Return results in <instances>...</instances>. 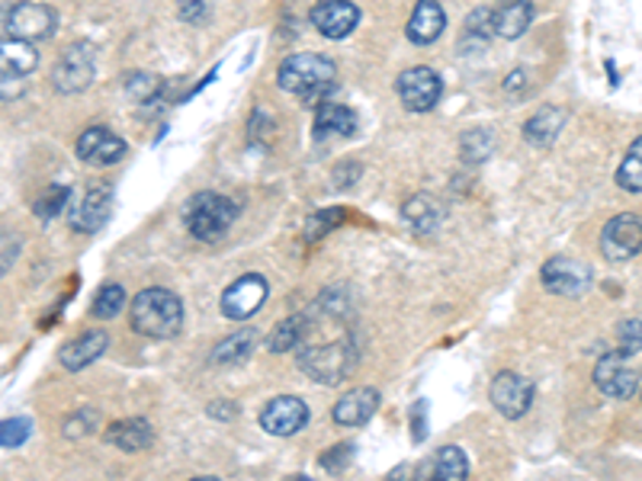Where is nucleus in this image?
I'll list each match as a JSON object with an SVG mask.
<instances>
[{
	"label": "nucleus",
	"mask_w": 642,
	"mask_h": 481,
	"mask_svg": "<svg viewBox=\"0 0 642 481\" xmlns=\"http://www.w3.org/2000/svg\"><path fill=\"white\" fill-rule=\"evenodd\" d=\"M303 337L296 344V360L309 379L321 385L344 382L357 366V341L350 331L347 296L328 289L309 311H303Z\"/></svg>",
	"instance_id": "nucleus-1"
},
{
	"label": "nucleus",
	"mask_w": 642,
	"mask_h": 481,
	"mask_svg": "<svg viewBox=\"0 0 642 481\" xmlns=\"http://www.w3.org/2000/svg\"><path fill=\"white\" fill-rule=\"evenodd\" d=\"M132 328L151 341L177 337L184 328V305L171 289L151 286V289L138 293L132 301Z\"/></svg>",
	"instance_id": "nucleus-2"
},
{
	"label": "nucleus",
	"mask_w": 642,
	"mask_h": 481,
	"mask_svg": "<svg viewBox=\"0 0 642 481\" xmlns=\"http://www.w3.org/2000/svg\"><path fill=\"white\" fill-rule=\"evenodd\" d=\"M334 77H337L334 61L324 59V55H316V52L289 55V59L280 64V71H276L280 87L286 94H296V97H306V100H316L324 90H331L334 87Z\"/></svg>",
	"instance_id": "nucleus-3"
},
{
	"label": "nucleus",
	"mask_w": 642,
	"mask_h": 481,
	"mask_svg": "<svg viewBox=\"0 0 642 481\" xmlns=\"http://www.w3.org/2000/svg\"><path fill=\"white\" fill-rule=\"evenodd\" d=\"M238 206L219 193H196L187 202V232L196 240H219L235 222Z\"/></svg>",
	"instance_id": "nucleus-4"
},
{
	"label": "nucleus",
	"mask_w": 642,
	"mask_h": 481,
	"mask_svg": "<svg viewBox=\"0 0 642 481\" xmlns=\"http://www.w3.org/2000/svg\"><path fill=\"white\" fill-rule=\"evenodd\" d=\"M7 36L10 39H20V42H46L55 36V26H59V16L49 3H33V0H23L16 7H10L7 13Z\"/></svg>",
	"instance_id": "nucleus-5"
},
{
	"label": "nucleus",
	"mask_w": 642,
	"mask_h": 481,
	"mask_svg": "<svg viewBox=\"0 0 642 481\" xmlns=\"http://www.w3.org/2000/svg\"><path fill=\"white\" fill-rule=\"evenodd\" d=\"M39 52L29 42L3 39L0 42V100H16L26 90V77L36 71Z\"/></svg>",
	"instance_id": "nucleus-6"
},
{
	"label": "nucleus",
	"mask_w": 642,
	"mask_h": 481,
	"mask_svg": "<svg viewBox=\"0 0 642 481\" xmlns=\"http://www.w3.org/2000/svg\"><path fill=\"white\" fill-rule=\"evenodd\" d=\"M97 74V52L90 42H74L67 46L55 67H52V87L59 94H81L94 84Z\"/></svg>",
	"instance_id": "nucleus-7"
},
{
	"label": "nucleus",
	"mask_w": 642,
	"mask_h": 481,
	"mask_svg": "<svg viewBox=\"0 0 642 481\" xmlns=\"http://www.w3.org/2000/svg\"><path fill=\"white\" fill-rule=\"evenodd\" d=\"M395 90L411 113H431L441 103L444 81L434 67H408V71L398 74Z\"/></svg>",
	"instance_id": "nucleus-8"
},
{
	"label": "nucleus",
	"mask_w": 642,
	"mask_h": 481,
	"mask_svg": "<svg viewBox=\"0 0 642 481\" xmlns=\"http://www.w3.org/2000/svg\"><path fill=\"white\" fill-rule=\"evenodd\" d=\"M642 250V219L637 212H620L614 215L604 232H601V254L610 263H624L633 260Z\"/></svg>",
	"instance_id": "nucleus-9"
},
{
	"label": "nucleus",
	"mask_w": 642,
	"mask_h": 481,
	"mask_svg": "<svg viewBox=\"0 0 642 481\" xmlns=\"http://www.w3.org/2000/svg\"><path fill=\"white\" fill-rule=\"evenodd\" d=\"M540 280L553 296L578 299L591 289V267L572 257H550L540 270Z\"/></svg>",
	"instance_id": "nucleus-10"
},
{
	"label": "nucleus",
	"mask_w": 642,
	"mask_h": 481,
	"mask_svg": "<svg viewBox=\"0 0 642 481\" xmlns=\"http://www.w3.org/2000/svg\"><path fill=\"white\" fill-rule=\"evenodd\" d=\"M110 212H113V189H110V183H94V186H87L81 202L71 209L67 222H71L74 232L94 235V232H100L107 225Z\"/></svg>",
	"instance_id": "nucleus-11"
},
{
	"label": "nucleus",
	"mask_w": 642,
	"mask_h": 481,
	"mask_svg": "<svg viewBox=\"0 0 642 481\" xmlns=\"http://www.w3.org/2000/svg\"><path fill=\"white\" fill-rule=\"evenodd\" d=\"M594 385L610 395V398H633L637 395V385H640V372L630 366L627 354H604L597 366H594Z\"/></svg>",
	"instance_id": "nucleus-12"
},
{
	"label": "nucleus",
	"mask_w": 642,
	"mask_h": 481,
	"mask_svg": "<svg viewBox=\"0 0 642 481\" xmlns=\"http://www.w3.org/2000/svg\"><path fill=\"white\" fill-rule=\"evenodd\" d=\"M489 395H492V405L508 421H520L530 411V405H533V385L520 372H502V375H495Z\"/></svg>",
	"instance_id": "nucleus-13"
},
{
	"label": "nucleus",
	"mask_w": 642,
	"mask_h": 481,
	"mask_svg": "<svg viewBox=\"0 0 642 481\" xmlns=\"http://www.w3.org/2000/svg\"><path fill=\"white\" fill-rule=\"evenodd\" d=\"M267 293H270L267 280L257 276V273H248V276L235 280L222 293V314L232 318V321H245V318H251L257 308L267 301Z\"/></svg>",
	"instance_id": "nucleus-14"
},
{
	"label": "nucleus",
	"mask_w": 642,
	"mask_h": 481,
	"mask_svg": "<svg viewBox=\"0 0 642 481\" xmlns=\"http://www.w3.org/2000/svg\"><path fill=\"white\" fill-rule=\"evenodd\" d=\"M309 423V405L296 395H280L260 411V427L273 436H293Z\"/></svg>",
	"instance_id": "nucleus-15"
},
{
	"label": "nucleus",
	"mask_w": 642,
	"mask_h": 481,
	"mask_svg": "<svg viewBox=\"0 0 642 481\" xmlns=\"http://www.w3.org/2000/svg\"><path fill=\"white\" fill-rule=\"evenodd\" d=\"M123 155H126V141H123L116 132L103 128V125H94V128L81 132V138H77V158H81L84 164L110 168V164H116Z\"/></svg>",
	"instance_id": "nucleus-16"
},
{
	"label": "nucleus",
	"mask_w": 642,
	"mask_h": 481,
	"mask_svg": "<svg viewBox=\"0 0 642 481\" xmlns=\"http://www.w3.org/2000/svg\"><path fill=\"white\" fill-rule=\"evenodd\" d=\"M360 23V10L350 0H319L312 7V26L324 39H347Z\"/></svg>",
	"instance_id": "nucleus-17"
},
{
	"label": "nucleus",
	"mask_w": 642,
	"mask_h": 481,
	"mask_svg": "<svg viewBox=\"0 0 642 481\" xmlns=\"http://www.w3.org/2000/svg\"><path fill=\"white\" fill-rule=\"evenodd\" d=\"M447 26V13L437 0H418L415 10H411V20H408V39L415 46H431L441 39Z\"/></svg>",
	"instance_id": "nucleus-18"
},
{
	"label": "nucleus",
	"mask_w": 642,
	"mask_h": 481,
	"mask_svg": "<svg viewBox=\"0 0 642 481\" xmlns=\"http://www.w3.org/2000/svg\"><path fill=\"white\" fill-rule=\"evenodd\" d=\"M376 408H380L376 388H354L334 405L331 415H334V423H341V427H363L376 415Z\"/></svg>",
	"instance_id": "nucleus-19"
},
{
	"label": "nucleus",
	"mask_w": 642,
	"mask_h": 481,
	"mask_svg": "<svg viewBox=\"0 0 642 481\" xmlns=\"http://www.w3.org/2000/svg\"><path fill=\"white\" fill-rule=\"evenodd\" d=\"M107 344H110V334L107 331H87L77 341L64 344L59 360H62L67 372H81V369H87L90 362H97L107 354Z\"/></svg>",
	"instance_id": "nucleus-20"
},
{
	"label": "nucleus",
	"mask_w": 642,
	"mask_h": 481,
	"mask_svg": "<svg viewBox=\"0 0 642 481\" xmlns=\"http://www.w3.org/2000/svg\"><path fill=\"white\" fill-rule=\"evenodd\" d=\"M469 476V459L459 446H444L434 459L418 466L415 481H466Z\"/></svg>",
	"instance_id": "nucleus-21"
},
{
	"label": "nucleus",
	"mask_w": 642,
	"mask_h": 481,
	"mask_svg": "<svg viewBox=\"0 0 642 481\" xmlns=\"http://www.w3.org/2000/svg\"><path fill=\"white\" fill-rule=\"evenodd\" d=\"M107 443L123 449V453H138L148 449L155 443V430L145 418H128V421H116L113 427H107Z\"/></svg>",
	"instance_id": "nucleus-22"
},
{
	"label": "nucleus",
	"mask_w": 642,
	"mask_h": 481,
	"mask_svg": "<svg viewBox=\"0 0 642 481\" xmlns=\"http://www.w3.org/2000/svg\"><path fill=\"white\" fill-rule=\"evenodd\" d=\"M530 20H533V3L530 0H502L498 10H495V36L514 42L527 33Z\"/></svg>",
	"instance_id": "nucleus-23"
},
{
	"label": "nucleus",
	"mask_w": 642,
	"mask_h": 481,
	"mask_svg": "<svg viewBox=\"0 0 642 481\" xmlns=\"http://www.w3.org/2000/svg\"><path fill=\"white\" fill-rule=\"evenodd\" d=\"M357 132V113L350 107H337V103H321L319 116H316V138H350Z\"/></svg>",
	"instance_id": "nucleus-24"
},
{
	"label": "nucleus",
	"mask_w": 642,
	"mask_h": 481,
	"mask_svg": "<svg viewBox=\"0 0 642 481\" xmlns=\"http://www.w3.org/2000/svg\"><path fill=\"white\" fill-rule=\"evenodd\" d=\"M563 125H566V110H559V107H543L540 113H533L530 120L523 122V138H527L530 145H553V141L559 138Z\"/></svg>",
	"instance_id": "nucleus-25"
},
{
	"label": "nucleus",
	"mask_w": 642,
	"mask_h": 481,
	"mask_svg": "<svg viewBox=\"0 0 642 481\" xmlns=\"http://www.w3.org/2000/svg\"><path fill=\"white\" fill-rule=\"evenodd\" d=\"M405 222L411 225V232H418V235H431L437 225H441V219H444V209H441V202L434 199V196H415V199H408L405 202Z\"/></svg>",
	"instance_id": "nucleus-26"
},
{
	"label": "nucleus",
	"mask_w": 642,
	"mask_h": 481,
	"mask_svg": "<svg viewBox=\"0 0 642 481\" xmlns=\"http://www.w3.org/2000/svg\"><path fill=\"white\" fill-rule=\"evenodd\" d=\"M257 347V331L255 328H245V331H235L229 334L215 350H212V362H222V366H235V362H245Z\"/></svg>",
	"instance_id": "nucleus-27"
},
{
	"label": "nucleus",
	"mask_w": 642,
	"mask_h": 481,
	"mask_svg": "<svg viewBox=\"0 0 642 481\" xmlns=\"http://www.w3.org/2000/svg\"><path fill=\"white\" fill-rule=\"evenodd\" d=\"M495 36V10L492 7H479L476 13H469L466 26H462V49L469 46H485Z\"/></svg>",
	"instance_id": "nucleus-28"
},
{
	"label": "nucleus",
	"mask_w": 642,
	"mask_h": 481,
	"mask_svg": "<svg viewBox=\"0 0 642 481\" xmlns=\"http://www.w3.org/2000/svg\"><path fill=\"white\" fill-rule=\"evenodd\" d=\"M495 151V135L492 128H472L462 135V145H459V155L466 164H482L489 161V155Z\"/></svg>",
	"instance_id": "nucleus-29"
},
{
	"label": "nucleus",
	"mask_w": 642,
	"mask_h": 481,
	"mask_svg": "<svg viewBox=\"0 0 642 481\" xmlns=\"http://www.w3.org/2000/svg\"><path fill=\"white\" fill-rule=\"evenodd\" d=\"M617 186L627 193H642V135L624 155V164L617 168Z\"/></svg>",
	"instance_id": "nucleus-30"
},
{
	"label": "nucleus",
	"mask_w": 642,
	"mask_h": 481,
	"mask_svg": "<svg viewBox=\"0 0 642 481\" xmlns=\"http://www.w3.org/2000/svg\"><path fill=\"white\" fill-rule=\"evenodd\" d=\"M303 314H293V318H286V321H280L276 328H273V334H270V341H267V347L273 350V354H286V350H296V344H299V337H303Z\"/></svg>",
	"instance_id": "nucleus-31"
},
{
	"label": "nucleus",
	"mask_w": 642,
	"mask_h": 481,
	"mask_svg": "<svg viewBox=\"0 0 642 481\" xmlns=\"http://www.w3.org/2000/svg\"><path fill=\"white\" fill-rule=\"evenodd\" d=\"M123 305H126V289H123L120 283H107V286L97 293V299H94V318L110 321V318H116V314L123 311Z\"/></svg>",
	"instance_id": "nucleus-32"
},
{
	"label": "nucleus",
	"mask_w": 642,
	"mask_h": 481,
	"mask_svg": "<svg viewBox=\"0 0 642 481\" xmlns=\"http://www.w3.org/2000/svg\"><path fill=\"white\" fill-rule=\"evenodd\" d=\"M67 199H71V189L62 186V183H52V186L36 199V215H39V219H55V215H62Z\"/></svg>",
	"instance_id": "nucleus-33"
},
{
	"label": "nucleus",
	"mask_w": 642,
	"mask_h": 481,
	"mask_svg": "<svg viewBox=\"0 0 642 481\" xmlns=\"http://www.w3.org/2000/svg\"><path fill=\"white\" fill-rule=\"evenodd\" d=\"M126 87L128 97L135 103H151V100L161 97V77H155V74H132L126 81Z\"/></svg>",
	"instance_id": "nucleus-34"
},
{
	"label": "nucleus",
	"mask_w": 642,
	"mask_h": 481,
	"mask_svg": "<svg viewBox=\"0 0 642 481\" xmlns=\"http://www.w3.org/2000/svg\"><path fill=\"white\" fill-rule=\"evenodd\" d=\"M344 222V209H324V212H316L312 219H309V225H306V240L309 244H316L321 240L331 229H337Z\"/></svg>",
	"instance_id": "nucleus-35"
},
{
	"label": "nucleus",
	"mask_w": 642,
	"mask_h": 481,
	"mask_svg": "<svg viewBox=\"0 0 642 481\" xmlns=\"http://www.w3.org/2000/svg\"><path fill=\"white\" fill-rule=\"evenodd\" d=\"M33 433V423L26 418H10V421H0V449H16L29 440Z\"/></svg>",
	"instance_id": "nucleus-36"
},
{
	"label": "nucleus",
	"mask_w": 642,
	"mask_h": 481,
	"mask_svg": "<svg viewBox=\"0 0 642 481\" xmlns=\"http://www.w3.org/2000/svg\"><path fill=\"white\" fill-rule=\"evenodd\" d=\"M617 341H620V354H640L642 350V321L640 318H627L617 328Z\"/></svg>",
	"instance_id": "nucleus-37"
},
{
	"label": "nucleus",
	"mask_w": 642,
	"mask_h": 481,
	"mask_svg": "<svg viewBox=\"0 0 642 481\" xmlns=\"http://www.w3.org/2000/svg\"><path fill=\"white\" fill-rule=\"evenodd\" d=\"M94 427H97V411H77L64 421V436L77 440V436H87Z\"/></svg>",
	"instance_id": "nucleus-38"
},
{
	"label": "nucleus",
	"mask_w": 642,
	"mask_h": 481,
	"mask_svg": "<svg viewBox=\"0 0 642 481\" xmlns=\"http://www.w3.org/2000/svg\"><path fill=\"white\" fill-rule=\"evenodd\" d=\"M177 13H181L184 23L199 26V23L209 20V0H177Z\"/></svg>",
	"instance_id": "nucleus-39"
},
{
	"label": "nucleus",
	"mask_w": 642,
	"mask_h": 481,
	"mask_svg": "<svg viewBox=\"0 0 642 481\" xmlns=\"http://www.w3.org/2000/svg\"><path fill=\"white\" fill-rule=\"evenodd\" d=\"M350 456H354V443H337L331 453H324V456H321V466H324V469H331V472L337 476V472H344V466L350 462Z\"/></svg>",
	"instance_id": "nucleus-40"
},
{
	"label": "nucleus",
	"mask_w": 642,
	"mask_h": 481,
	"mask_svg": "<svg viewBox=\"0 0 642 481\" xmlns=\"http://www.w3.org/2000/svg\"><path fill=\"white\" fill-rule=\"evenodd\" d=\"M16 254H20V238H13V235H0V276L13 267Z\"/></svg>",
	"instance_id": "nucleus-41"
},
{
	"label": "nucleus",
	"mask_w": 642,
	"mask_h": 481,
	"mask_svg": "<svg viewBox=\"0 0 642 481\" xmlns=\"http://www.w3.org/2000/svg\"><path fill=\"white\" fill-rule=\"evenodd\" d=\"M357 177H360V168H357V164H350V171H347V168H337V174H334V183H337V186H344V183L350 186V183L357 181Z\"/></svg>",
	"instance_id": "nucleus-42"
},
{
	"label": "nucleus",
	"mask_w": 642,
	"mask_h": 481,
	"mask_svg": "<svg viewBox=\"0 0 642 481\" xmlns=\"http://www.w3.org/2000/svg\"><path fill=\"white\" fill-rule=\"evenodd\" d=\"M209 415L212 418H222V421H232L235 418V405H225V402L222 405H209Z\"/></svg>",
	"instance_id": "nucleus-43"
},
{
	"label": "nucleus",
	"mask_w": 642,
	"mask_h": 481,
	"mask_svg": "<svg viewBox=\"0 0 642 481\" xmlns=\"http://www.w3.org/2000/svg\"><path fill=\"white\" fill-rule=\"evenodd\" d=\"M385 481H415V472H411V466H398Z\"/></svg>",
	"instance_id": "nucleus-44"
},
{
	"label": "nucleus",
	"mask_w": 642,
	"mask_h": 481,
	"mask_svg": "<svg viewBox=\"0 0 642 481\" xmlns=\"http://www.w3.org/2000/svg\"><path fill=\"white\" fill-rule=\"evenodd\" d=\"M523 77H527V74H523V71H514L511 77H508V81H505V87H508V90H511V94H517V90H520V87H517V84H520V81H523Z\"/></svg>",
	"instance_id": "nucleus-45"
},
{
	"label": "nucleus",
	"mask_w": 642,
	"mask_h": 481,
	"mask_svg": "<svg viewBox=\"0 0 642 481\" xmlns=\"http://www.w3.org/2000/svg\"><path fill=\"white\" fill-rule=\"evenodd\" d=\"M193 481H219V479H193Z\"/></svg>",
	"instance_id": "nucleus-46"
},
{
	"label": "nucleus",
	"mask_w": 642,
	"mask_h": 481,
	"mask_svg": "<svg viewBox=\"0 0 642 481\" xmlns=\"http://www.w3.org/2000/svg\"><path fill=\"white\" fill-rule=\"evenodd\" d=\"M299 481H312V479H299Z\"/></svg>",
	"instance_id": "nucleus-47"
}]
</instances>
